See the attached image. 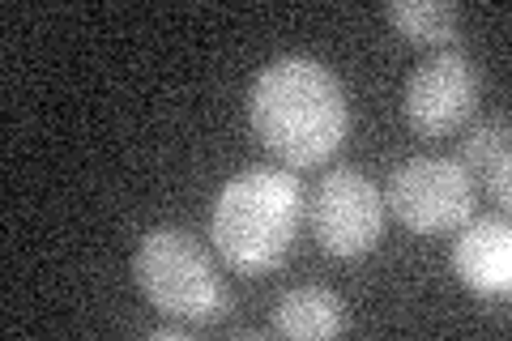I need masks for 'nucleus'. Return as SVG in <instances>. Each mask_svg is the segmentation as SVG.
<instances>
[{"instance_id": "nucleus-1", "label": "nucleus", "mask_w": 512, "mask_h": 341, "mask_svg": "<svg viewBox=\"0 0 512 341\" xmlns=\"http://www.w3.org/2000/svg\"><path fill=\"white\" fill-rule=\"evenodd\" d=\"M248 124L286 167H316L342 150L350 128L342 81L312 56L269 60L248 90Z\"/></svg>"}, {"instance_id": "nucleus-2", "label": "nucleus", "mask_w": 512, "mask_h": 341, "mask_svg": "<svg viewBox=\"0 0 512 341\" xmlns=\"http://www.w3.org/2000/svg\"><path fill=\"white\" fill-rule=\"evenodd\" d=\"M303 218V184L291 171L248 167L222 184L210 214V239L235 273H269L286 261Z\"/></svg>"}, {"instance_id": "nucleus-3", "label": "nucleus", "mask_w": 512, "mask_h": 341, "mask_svg": "<svg viewBox=\"0 0 512 341\" xmlns=\"http://www.w3.org/2000/svg\"><path fill=\"white\" fill-rule=\"evenodd\" d=\"M133 278L141 295L154 303V312L184 324H214L231 312V290L214 269V256L201 248L188 231H150L137 243Z\"/></svg>"}, {"instance_id": "nucleus-4", "label": "nucleus", "mask_w": 512, "mask_h": 341, "mask_svg": "<svg viewBox=\"0 0 512 341\" xmlns=\"http://www.w3.org/2000/svg\"><path fill=\"white\" fill-rule=\"evenodd\" d=\"M384 209L414 235L461 231L474 218V180L457 158H410L389 175Z\"/></svg>"}, {"instance_id": "nucleus-5", "label": "nucleus", "mask_w": 512, "mask_h": 341, "mask_svg": "<svg viewBox=\"0 0 512 341\" xmlns=\"http://www.w3.org/2000/svg\"><path fill=\"white\" fill-rule=\"evenodd\" d=\"M308 222L329 256H342V261L367 256L384 235V197L363 171L338 167L316 184Z\"/></svg>"}, {"instance_id": "nucleus-6", "label": "nucleus", "mask_w": 512, "mask_h": 341, "mask_svg": "<svg viewBox=\"0 0 512 341\" xmlns=\"http://www.w3.org/2000/svg\"><path fill=\"white\" fill-rule=\"evenodd\" d=\"M478 94H483V77L466 52H431L406 77V124L419 137H444L474 116Z\"/></svg>"}, {"instance_id": "nucleus-7", "label": "nucleus", "mask_w": 512, "mask_h": 341, "mask_svg": "<svg viewBox=\"0 0 512 341\" xmlns=\"http://www.w3.org/2000/svg\"><path fill=\"white\" fill-rule=\"evenodd\" d=\"M453 269L474 295L508 299L512 286V231L508 218H474L453 243Z\"/></svg>"}, {"instance_id": "nucleus-8", "label": "nucleus", "mask_w": 512, "mask_h": 341, "mask_svg": "<svg viewBox=\"0 0 512 341\" xmlns=\"http://www.w3.org/2000/svg\"><path fill=\"white\" fill-rule=\"evenodd\" d=\"M274 333L291 341H329L346 333V303L325 286H295L274 307Z\"/></svg>"}, {"instance_id": "nucleus-9", "label": "nucleus", "mask_w": 512, "mask_h": 341, "mask_svg": "<svg viewBox=\"0 0 512 341\" xmlns=\"http://www.w3.org/2000/svg\"><path fill=\"white\" fill-rule=\"evenodd\" d=\"M461 167L470 180H478L500 205L512 201V158H508V116H491L478 120L466 141H461Z\"/></svg>"}, {"instance_id": "nucleus-10", "label": "nucleus", "mask_w": 512, "mask_h": 341, "mask_svg": "<svg viewBox=\"0 0 512 341\" xmlns=\"http://www.w3.org/2000/svg\"><path fill=\"white\" fill-rule=\"evenodd\" d=\"M384 18L402 30L410 43H448L457 35L461 13L457 5H444V0H389Z\"/></svg>"}]
</instances>
